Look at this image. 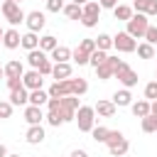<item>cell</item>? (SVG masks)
I'll return each mask as SVG.
<instances>
[{
  "label": "cell",
  "instance_id": "cell-52",
  "mask_svg": "<svg viewBox=\"0 0 157 157\" xmlns=\"http://www.w3.org/2000/svg\"><path fill=\"white\" fill-rule=\"evenodd\" d=\"M2 34H5V29H2V27H0V44H2Z\"/></svg>",
  "mask_w": 157,
  "mask_h": 157
},
{
  "label": "cell",
  "instance_id": "cell-25",
  "mask_svg": "<svg viewBox=\"0 0 157 157\" xmlns=\"http://www.w3.org/2000/svg\"><path fill=\"white\" fill-rule=\"evenodd\" d=\"M86 91H88L86 78H71V96H83Z\"/></svg>",
  "mask_w": 157,
  "mask_h": 157
},
{
  "label": "cell",
  "instance_id": "cell-31",
  "mask_svg": "<svg viewBox=\"0 0 157 157\" xmlns=\"http://www.w3.org/2000/svg\"><path fill=\"white\" fill-rule=\"evenodd\" d=\"M91 137H93L96 142H105V137H108V128H103V125H93Z\"/></svg>",
  "mask_w": 157,
  "mask_h": 157
},
{
  "label": "cell",
  "instance_id": "cell-23",
  "mask_svg": "<svg viewBox=\"0 0 157 157\" xmlns=\"http://www.w3.org/2000/svg\"><path fill=\"white\" fill-rule=\"evenodd\" d=\"M113 15H115V20H123V22H128V20H130L135 12H132V7H130V5H120V2H118V5L113 7Z\"/></svg>",
  "mask_w": 157,
  "mask_h": 157
},
{
  "label": "cell",
  "instance_id": "cell-51",
  "mask_svg": "<svg viewBox=\"0 0 157 157\" xmlns=\"http://www.w3.org/2000/svg\"><path fill=\"white\" fill-rule=\"evenodd\" d=\"M71 2H74V5H81V7H83V5L88 2V0H71Z\"/></svg>",
  "mask_w": 157,
  "mask_h": 157
},
{
  "label": "cell",
  "instance_id": "cell-53",
  "mask_svg": "<svg viewBox=\"0 0 157 157\" xmlns=\"http://www.w3.org/2000/svg\"><path fill=\"white\" fill-rule=\"evenodd\" d=\"M0 78H5V71H2V66H0Z\"/></svg>",
  "mask_w": 157,
  "mask_h": 157
},
{
  "label": "cell",
  "instance_id": "cell-6",
  "mask_svg": "<svg viewBox=\"0 0 157 157\" xmlns=\"http://www.w3.org/2000/svg\"><path fill=\"white\" fill-rule=\"evenodd\" d=\"M42 83H44V76L37 69H29V71L22 74V86L27 91H37V88H42Z\"/></svg>",
  "mask_w": 157,
  "mask_h": 157
},
{
  "label": "cell",
  "instance_id": "cell-2",
  "mask_svg": "<svg viewBox=\"0 0 157 157\" xmlns=\"http://www.w3.org/2000/svg\"><path fill=\"white\" fill-rule=\"evenodd\" d=\"M150 17L147 15H140V12H135L130 20H128V34L132 37V39H140V37H145V32H147V27H150V22H147Z\"/></svg>",
  "mask_w": 157,
  "mask_h": 157
},
{
  "label": "cell",
  "instance_id": "cell-35",
  "mask_svg": "<svg viewBox=\"0 0 157 157\" xmlns=\"http://www.w3.org/2000/svg\"><path fill=\"white\" fill-rule=\"evenodd\" d=\"M142 132H157V118L155 115L142 118Z\"/></svg>",
  "mask_w": 157,
  "mask_h": 157
},
{
  "label": "cell",
  "instance_id": "cell-22",
  "mask_svg": "<svg viewBox=\"0 0 157 157\" xmlns=\"http://www.w3.org/2000/svg\"><path fill=\"white\" fill-rule=\"evenodd\" d=\"M56 47H59V42H56V37H54V34H44V37H39V49H42L44 54L54 52Z\"/></svg>",
  "mask_w": 157,
  "mask_h": 157
},
{
  "label": "cell",
  "instance_id": "cell-27",
  "mask_svg": "<svg viewBox=\"0 0 157 157\" xmlns=\"http://www.w3.org/2000/svg\"><path fill=\"white\" fill-rule=\"evenodd\" d=\"M113 47V37L110 34H105V32H101L98 37H96V49H101V52H108Z\"/></svg>",
  "mask_w": 157,
  "mask_h": 157
},
{
  "label": "cell",
  "instance_id": "cell-15",
  "mask_svg": "<svg viewBox=\"0 0 157 157\" xmlns=\"http://www.w3.org/2000/svg\"><path fill=\"white\" fill-rule=\"evenodd\" d=\"M71 74H74V69H71V64H69V61H66V64H54V66H52V76H54L56 81L71 78Z\"/></svg>",
  "mask_w": 157,
  "mask_h": 157
},
{
  "label": "cell",
  "instance_id": "cell-55",
  "mask_svg": "<svg viewBox=\"0 0 157 157\" xmlns=\"http://www.w3.org/2000/svg\"><path fill=\"white\" fill-rule=\"evenodd\" d=\"M12 2H17V5H20V2H22V0H12Z\"/></svg>",
  "mask_w": 157,
  "mask_h": 157
},
{
  "label": "cell",
  "instance_id": "cell-43",
  "mask_svg": "<svg viewBox=\"0 0 157 157\" xmlns=\"http://www.w3.org/2000/svg\"><path fill=\"white\" fill-rule=\"evenodd\" d=\"M52 66H54V64H52V59H44V61H42V66H39L37 71H39L42 76H52Z\"/></svg>",
  "mask_w": 157,
  "mask_h": 157
},
{
  "label": "cell",
  "instance_id": "cell-18",
  "mask_svg": "<svg viewBox=\"0 0 157 157\" xmlns=\"http://www.w3.org/2000/svg\"><path fill=\"white\" fill-rule=\"evenodd\" d=\"M130 110H132V115L135 118H147L150 115V101H135V103H130Z\"/></svg>",
  "mask_w": 157,
  "mask_h": 157
},
{
  "label": "cell",
  "instance_id": "cell-21",
  "mask_svg": "<svg viewBox=\"0 0 157 157\" xmlns=\"http://www.w3.org/2000/svg\"><path fill=\"white\" fill-rule=\"evenodd\" d=\"M47 101H49V93L42 91V88H37V91H29V103H27V105H37V108H42Z\"/></svg>",
  "mask_w": 157,
  "mask_h": 157
},
{
  "label": "cell",
  "instance_id": "cell-7",
  "mask_svg": "<svg viewBox=\"0 0 157 157\" xmlns=\"http://www.w3.org/2000/svg\"><path fill=\"white\" fill-rule=\"evenodd\" d=\"M115 78L123 83V88H132V86H137V71L135 69H130V66H123L118 74H115Z\"/></svg>",
  "mask_w": 157,
  "mask_h": 157
},
{
  "label": "cell",
  "instance_id": "cell-3",
  "mask_svg": "<svg viewBox=\"0 0 157 157\" xmlns=\"http://www.w3.org/2000/svg\"><path fill=\"white\" fill-rule=\"evenodd\" d=\"M0 10H2L5 20H7V22H10L12 27H17L20 22H25V12H22V7H20L17 2H12V0H2Z\"/></svg>",
  "mask_w": 157,
  "mask_h": 157
},
{
  "label": "cell",
  "instance_id": "cell-11",
  "mask_svg": "<svg viewBox=\"0 0 157 157\" xmlns=\"http://www.w3.org/2000/svg\"><path fill=\"white\" fill-rule=\"evenodd\" d=\"M25 120H27V125H42V120H44L42 108H37V105H25Z\"/></svg>",
  "mask_w": 157,
  "mask_h": 157
},
{
  "label": "cell",
  "instance_id": "cell-34",
  "mask_svg": "<svg viewBox=\"0 0 157 157\" xmlns=\"http://www.w3.org/2000/svg\"><path fill=\"white\" fill-rule=\"evenodd\" d=\"M105 64H108V66L113 69V76H115V74H118V71H120L123 66H128V64H125L123 59H118V56H110V54H108V59H105Z\"/></svg>",
  "mask_w": 157,
  "mask_h": 157
},
{
  "label": "cell",
  "instance_id": "cell-40",
  "mask_svg": "<svg viewBox=\"0 0 157 157\" xmlns=\"http://www.w3.org/2000/svg\"><path fill=\"white\" fill-rule=\"evenodd\" d=\"M147 5H150V0H132V12L145 15L147 12Z\"/></svg>",
  "mask_w": 157,
  "mask_h": 157
},
{
  "label": "cell",
  "instance_id": "cell-12",
  "mask_svg": "<svg viewBox=\"0 0 157 157\" xmlns=\"http://www.w3.org/2000/svg\"><path fill=\"white\" fill-rule=\"evenodd\" d=\"M25 140H27L29 145H39V142H44V128H42V125H29L27 132H25Z\"/></svg>",
  "mask_w": 157,
  "mask_h": 157
},
{
  "label": "cell",
  "instance_id": "cell-29",
  "mask_svg": "<svg viewBox=\"0 0 157 157\" xmlns=\"http://www.w3.org/2000/svg\"><path fill=\"white\" fill-rule=\"evenodd\" d=\"M135 52H137V56H140V59H152V56H155V47H152V44H147V42L137 44V49H135Z\"/></svg>",
  "mask_w": 157,
  "mask_h": 157
},
{
  "label": "cell",
  "instance_id": "cell-46",
  "mask_svg": "<svg viewBox=\"0 0 157 157\" xmlns=\"http://www.w3.org/2000/svg\"><path fill=\"white\" fill-rule=\"evenodd\" d=\"M147 17H155L157 15V0H150V5H147V12H145Z\"/></svg>",
  "mask_w": 157,
  "mask_h": 157
},
{
  "label": "cell",
  "instance_id": "cell-41",
  "mask_svg": "<svg viewBox=\"0 0 157 157\" xmlns=\"http://www.w3.org/2000/svg\"><path fill=\"white\" fill-rule=\"evenodd\" d=\"M12 115V103L10 101H0V118L5 120V118H10Z\"/></svg>",
  "mask_w": 157,
  "mask_h": 157
},
{
  "label": "cell",
  "instance_id": "cell-48",
  "mask_svg": "<svg viewBox=\"0 0 157 157\" xmlns=\"http://www.w3.org/2000/svg\"><path fill=\"white\" fill-rule=\"evenodd\" d=\"M69 157H88V152H86V150H74Z\"/></svg>",
  "mask_w": 157,
  "mask_h": 157
},
{
  "label": "cell",
  "instance_id": "cell-50",
  "mask_svg": "<svg viewBox=\"0 0 157 157\" xmlns=\"http://www.w3.org/2000/svg\"><path fill=\"white\" fill-rule=\"evenodd\" d=\"M7 155H10V152H7V147L0 142V157H7Z\"/></svg>",
  "mask_w": 157,
  "mask_h": 157
},
{
  "label": "cell",
  "instance_id": "cell-44",
  "mask_svg": "<svg viewBox=\"0 0 157 157\" xmlns=\"http://www.w3.org/2000/svg\"><path fill=\"white\" fill-rule=\"evenodd\" d=\"M5 83H7V88H10V91L22 88V78H5Z\"/></svg>",
  "mask_w": 157,
  "mask_h": 157
},
{
  "label": "cell",
  "instance_id": "cell-8",
  "mask_svg": "<svg viewBox=\"0 0 157 157\" xmlns=\"http://www.w3.org/2000/svg\"><path fill=\"white\" fill-rule=\"evenodd\" d=\"M49 98H64V96H71V78H64V81H54L49 86Z\"/></svg>",
  "mask_w": 157,
  "mask_h": 157
},
{
  "label": "cell",
  "instance_id": "cell-1",
  "mask_svg": "<svg viewBox=\"0 0 157 157\" xmlns=\"http://www.w3.org/2000/svg\"><path fill=\"white\" fill-rule=\"evenodd\" d=\"M74 120H76V125H78L81 132H91L93 125H96V110H93V105H78Z\"/></svg>",
  "mask_w": 157,
  "mask_h": 157
},
{
  "label": "cell",
  "instance_id": "cell-14",
  "mask_svg": "<svg viewBox=\"0 0 157 157\" xmlns=\"http://www.w3.org/2000/svg\"><path fill=\"white\" fill-rule=\"evenodd\" d=\"M110 101H113V105H115V108H125V105H130V103H132V93H130L128 88H120V91H115V93H113V98H110Z\"/></svg>",
  "mask_w": 157,
  "mask_h": 157
},
{
  "label": "cell",
  "instance_id": "cell-47",
  "mask_svg": "<svg viewBox=\"0 0 157 157\" xmlns=\"http://www.w3.org/2000/svg\"><path fill=\"white\" fill-rule=\"evenodd\" d=\"M98 5H101V10H103V7H110V10H113V7L118 5V0H98Z\"/></svg>",
  "mask_w": 157,
  "mask_h": 157
},
{
  "label": "cell",
  "instance_id": "cell-56",
  "mask_svg": "<svg viewBox=\"0 0 157 157\" xmlns=\"http://www.w3.org/2000/svg\"><path fill=\"white\" fill-rule=\"evenodd\" d=\"M155 81H157V71H155Z\"/></svg>",
  "mask_w": 157,
  "mask_h": 157
},
{
  "label": "cell",
  "instance_id": "cell-49",
  "mask_svg": "<svg viewBox=\"0 0 157 157\" xmlns=\"http://www.w3.org/2000/svg\"><path fill=\"white\" fill-rule=\"evenodd\" d=\"M150 115H157V101L150 103Z\"/></svg>",
  "mask_w": 157,
  "mask_h": 157
},
{
  "label": "cell",
  "instance_id": "cell-5",
  "mask_svg": "<svg viewBox=\"0 0 157 157\" xmlns=\"http://www.w3.org/2000/svg\"><path fill=\"white\" fill-rule=\"evenodd\" d=\"M25 25H27V32H39V29H44V25H47V20H44V12H39V10H32V12H27L25 15Z\"/></svg>",
  "mask_w": 157,
  "mask_h": 157
},
{
  "label": "cell",
  "instance_id": "cell-37",
  "mask_svg": "<svg viewBox=\"0 0 157 157\" xmlns=\"http://www.w3.org/2000/svg\"><path fill=\"white\" fill-rule=\"evenodd\" d=\"M145 101H157V81H150L147 86H145Z\"/></svg>",
  "mask_w": 157,
  "mask_h": 157
},
{
  "label": "cell",
  "instance_id": "cell-45",
  "mask_svg": "<svg viewBox=\"0 0 157 157\" xmlns=\"http://www.w3.org/2000/svg\"><path fill=\"white\" fill-rule=\"evenodd\" d=\"M81 25L91 29V27H96V25H98V20H96V17H81Z\"/></svg>",
  "mask_w": 157,
  "mask_h": 157
},
{
  "label": "cell",
  "instance_id": "cell-28",
  "mask_svg": "<svg viewBox=\"0 0 157 157\" xmlns=\"http://www.w3.org/2000/svg\"><path fill=\"white\" fill-rule=\"evenodd\" d=\"M105 59H108V52H101V49H96V52L88 56V64H91L93 69H98L101 64H105Z\"/></svg>",
  "mask_w": 157,
  "mask_h": 157
},
{
  "label": "cell",
  "instance_id": "cell-57",
  "mask_svg": "<svg viewBox=\"0 0 157 157\" xmlns=\"http://www.w3.org/2000/svg\"><path fill=\"white\" fill-rule=\"evenodd\" d=\"M155 54H157V47H155Z\"/></svg>",
  "mask_w": 157,
  "mask_h": 157
},
{
  "label": "cell",
  "instance_id": "cell-42",
  "mask_svg": "<svg viewBox=\"0 0 157 157\" xmlns=\"http://www.w3.org/2000/svg\"><path fill=\"white\" fill-rule=\"evenodd\" d=\"M47 10L49 12H61L64 10V0H47Z\"/></svg>",
  "mask_w": 157,
  "mask_h": 157
},
{
  "label": "cell",
  "instance_id": "cell-9",
  "mask_svg": "<svg viewBox=\"0 0 157 157\" xmlns=\"http://www.w3.org/2000/svg\"><path fill=\"white\" fill-rule=\"evenodd\" d=\"M2 71H5V78H22V74H25V66H22V61H17V59H10V61L2 66Z\"/></svg>",
  "mask_w": 157,
  "mask_h": 157
},
{
  "label": "cell",
  "instance_id": "cell-10",
  "mask_svg": "<svg viewBox=\"0 0 157 157\" xmlns=\"http://www.w3.org/2000/svg\"><path fill=\"white\" fill-rule=\"evenodd\" d=\"M20 39H22V34H20L15 27H10V29H5V34H2V47H5V49H17V47H20Z\"/></svg>",
  "mask_w": 157,
  "mask_h": 157
},
{
  "label": "cell",
  "instance_id": "cell-33",
  "mask_svg": "<svg viewBox=\"0 0 157 157\" xmlns=\"http://www.w3.org/2000/svg\"><path fill=\"white\" fill-rule=\"evenodd\" d=\"M108 150H110V155H113V157H123V155L130 150V142H128V140H120L115 147H108Z\"/></svg>",
  "mask_w": 157,
  "mask_h": 157
},
{
  "label": "cell",
  "instance_id": "cell-24",
  "mask_svg": "<svg viewBox=\"0 0 157 157\" xmlns=\"http://www.w3.org/2000/svg\"><path fill=\"white\" fill-rule=\"evenodd\" d=\"M69 20H81L83 17V7L81 5H74V2H69V5H64V10H61Z\"/></svg>",
  "mask_w": 157,
  "mask_h": 157
},
{
  "label": "cell",
  "instance_id": "cell-30",
  "mask_svg": "<svg viewBox=\"0 0 157 157\" xmlns=\"http://www.w3.org/2000/svg\"><path fill=\"white\" fill-rule=\"evenodd\" d=\"M76 49H81V52H86V54L91 56V54L96 52V39L86 37V39H81V42H78V47H76Z\"/></svg>",
  "mask_w": 157,
  "mask_h": 157
},
{
  "label": "cell",
  "instance_id": "cell-38",
  "mask_svg": "<svg viewBox=\"0 0 157 157\" xmlns=\"http://www.w3.org/2000/svg\"><path fill=\"white\" fill-rule=\"evenodd\" d=\"M71 59H74L78 66H86V64H88V54L81 52V49H74V52H71Z\"/></svg>",
  "mask_w": 157,
  "mask_h": 157
},
{
  "label": "cell",
  "instance_id": "cell-16",
  "mask_svg": "<svg viewBox=\"0 0 157 157\" xmlns=\"http://www.w3.org/2000/svg\"><path fill=\"white\" fill-rule=\"evenodd\" d=\"M49 54H52L49 59H52L54 64H66V61L71 59V49H69V47H61V44H59L54 52H49Z\"/></svg>",
  "mask_w": 157,
  "mask_h": 157
},
{
  "label": "cell",
  "instance_id": "cell-36",
  "mask_svg": "<svg viewBox=\"0 0 157 157\" xmlns=\"http://www.w3.org/2000/svg\"><path fill=\"white\" fill-rule=\"evenodd\" d=\"M96 76H98L101 81H108V78H113V69H110L108 64H101V66L96 69Z\"/></svg>",
  "mask_w": 157,
  "mask_h": 157
},
{
  "label": "cell",
  "instance_id": "cell-26",
  "mask_svg": "<svg viewBox=\"0 0 157 157\" xmlns=\"http://www.w3.org/2000/svg\"><path fill=\"white\" fill-rule=\"evenodd\" d=\"M83 17H101V5L96 2V0H88L86 5H83Z\"/></svg>",
  "mask_w": 157,
  "mask_h": 157
},
{
  "label": "cell",
  "instance_id": "cell-13",
  "mask_svg": "<svg viewBox=\"0 0 157 157\" xmlns=\"http://www.w3.org/2000/svg\"><path fill=\"white\" fill-rule=\"evenodd\" d=\"M10 103H12V108H15V105H27V103H29V91H27L25 86L10 91Z\"/></svg>",
  "mask_w": 157,
  "mask_h": 157
},
{
  "label": "cell",
  "instance_id": "cell-19",
  "mask_svg": "<svg viewBox=\"0 0 157 157\" xmlns=\"http://www.w3.org/2000/svg\"><path fill=\"white\" fill-rule=\"evenodd\" d=\"M20 47H22V49H27V52L39 49V37H37L34 32H27V34H22V39H20Z\"/></svg>",
  "mask_w": 157,
  "mask_h": 157
},
{
  "label": "cell",
  "instance_id": "cell-54",
  "mask_svg": "<svg viewBox=\"0 0 157 157\" xmlns=\"http://www.w3.org/2000/svg\"><path fill=\"white\" fill-rule=\"evenodd\" d=\"M7 157H20V155H7Z\"/></svg>",
  "mask_w": 157,
  "mask_h": 157
},
{
  "label": "cell",
  "instance_id": "cell-17",
  "mask_svg": "<svg viewBox=\"0 0 157 157\" xmlns=\"http://www.w3.org/2000/svg\"><path fill=\"white\" fill-rule=\"evenodd\" d=\"M93 110H96L98 115H103V118H113V115H115V105H113V101H98V103L93 105Z\"/></svg>",
  "mask_w": 157,
  "mask_h": 157
},
{
  "label": "cell",
  "instance_id": "cell-58",
  "mask_svg": "<svg viewBox=\"0 0 157 157\" xmlns=\"http://www.w3.org/2000/svg\"><path fill=\"white\" fill-rule=\"evenodd\" d=\"M155 118H157V115H155Z\"/></svg>",
  "mask_w": 157,
  "mask_h": 157
},
{
  "label": "cell",
  "instance_id": "cell-39",
  "mask_svg": "<svg viewBox=\"0 0 157 157\" xmlns=\"http://www.w3.org/2000/svg\"><path fill=\"white\" fill-rule=\"evenodd\" d=\"M145 42L147 44H152V47H157V27H147V32H145Z\"/></svg>",
  "mask_w": 157,
  "mask_h": 157
},
{
  "label": "cell",
  "instance_id": "cell-4",
  "mask_svg": "<svg viewBox=\"0 0 157 157\" xmlns=\"http://www.w3.org/2000/svg\"><path fill=\"white\" fill-rule=\"evenodd\" d=\"M113 47H115V52L130 54V52H135V49H137V42H135L128 32H118V34L113 37Z\"/></svg>",
  "mask_w": 157,
  "mask_h": 157
},
{
  "label": "cell",
  "instance_id": "cell-20",
  "mask_svg": "<svg viewBox=\"0 0 157 157\" xmlns=\"http://www.w3.org/2000/svg\"><path fill=\"white\" fill-rule=\"evenodd\" d=\"M44 59H49V56H47L42 49H32V52H27V64H29L32 69H39Z\"/></svg>",
  "mask_w": 157,
  "mask_h": 157
},
{
  "label": "cell",
  "instance_id": "cell-32",
  "mask_svg": "<svg viewBox=\"0 0 157 157\" xmlns=\"http://www.w3.org/2000/svg\"><path fill=\"white\" fill-rule=\"evenodd\" d=\"M120 140H125V135H123L120 130H108V137H105V145H108V147H115Z\"/></svg>",
  "mask_w": 157,
  "mask_h": 157
}]
</instances>
